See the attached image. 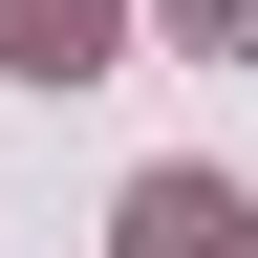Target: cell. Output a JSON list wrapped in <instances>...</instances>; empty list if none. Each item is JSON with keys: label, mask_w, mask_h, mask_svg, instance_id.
Masks as SVG:
<instances>
[{"label": "cell", "mask_w": 258, "mask_h": 258, "mask_svg": "<svg viewBox=\"0 0 258 258\" xmlns=\"http://www.w3.org/2000/svg\"><path fill=\"white\" fill-rule=\"evenodd\" d=\"M258 215H237V172H129V237L108 258H237Z\"/></svg>", "instance_id": "6da1fadb"}, {"label": "cell", "mask_w": 258, "mask_h": 258, "mask_svg": "<svg viewBox=\"0 0 258 258\" xmlns=\"http://www.w3.org/2000/svg\"><path fill=\"white\" fill-rule=\"evenodd\" d=\"M0 64H43V86H86V64H108V0H0Z\"/></svg>", "instance_id": "7a4b0ae2"}, {"label": "cell", "mask_w": 258, "mask_h": 258, "mask_svg": "<svg viewBox=\"0 0 258 258\" xmlns=\"http://www.w3.org/2000/svg\"><path fill=\"white\" fill-rule=\"evenodd\" d=\"M172 22H237V0H172Z\"/></svg>", "instance_id": "3957f363"}]
</instances>
